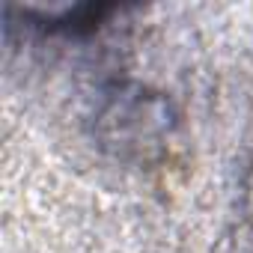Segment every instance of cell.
<instances>
[{
	"label": "cell",
	"instance_id": "6da1fadb",
	"mask_svg": "<svg viewBox=\"0 0 253 253\" xmlns=\"http://www.w3.org/2000/svg\"><path fill=\"white\" fill-rule=\"evenodd\" d=\"M250 194H253V191H250Z\"/></svg>",
	"mask_w": 253,
	"mask_h": 253
}]
</instances>
